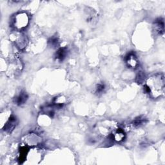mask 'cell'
Masks as SVG:
<instances>
[{
	"instance_id": "obj_1",
	"label": "cell",
	"mask_w": 165,
	"mask_h": 165,
	"mask_svg": "<svg viewBox=\"0 0 165 165\" xmlns=\"http://www.w3.org/2000/svg\"><path fill=\"white\" fill-rule=\"evenodd\" d=\"M145 89L146 93L153 99L162 97L164 93V75L156 74L148 77L145 82Z\"/></svg>"
},
{
	"instance_id": "obj_2",
	"label": "cell",
	"mask_w": 165,
	"mask_h": 165,
	"mask_svg": "<svg viewBox=\"0 0 165 165\" xmlns=\"http://www.w3.org/2000/svg\"><path fill=\"white\" fill-rule=\"evenodd\" d=\"M29 22V16L26 13L22 12L16 14L12 21L14 29L18 30H21L27 26Z\"/></svg>"
},
{
	"instance_id": "obj_3",
	"label": "cell",
	"mask_w": 165,
	"mask_h": 165,
	"mask_svg": "<svg viewBox=\"0 0 165 165\" xmlns=\"http://www.w3.org/2000/svg\"><path fill=\"white\" fill-rule=\"evenodd\" d=\"M126 62L130 68H135L138 65V61H137V57L134 54H128V56L126 57Z\"/></svg>"
},
{
	"instance_id": "obj_4",
	"label": "cell",
	"mask_w": 165,
	"mask_h": 165,
	"mask_svg": "<svg viewBox=\"0 0 165 165\" xmlns=\"http://www.w3.org/2000/svg\"><path fill=\"white\" fill-rule=\"evenodd\" d=\"M113 139L116 141H121L125 138L124 131L121 128H117L113 131L112 133Z\"/></svg>"
},
{
	"instance_id": "obj_5",
	"label": "cell",
	"mask_w": 165,
	"mask_h": 165,
	"mask_svg": "<svg viewBox=\"0 0 165 165\" xmlns=\"http://www.w3.org/2000/svg\"><path fill=\"white\" fill-rule=\"evenodd\" d=\"M155 30L156 32H158L159 34H162L164 32V23L163 21L159 20L156 21L155 23Z\"/></svg>"
},
{
	"instance_id": "obj_6",
	"label": "cell",
	"mask_w": 165,
	"mask_h": 165,
	"mask_svg": "<svg viewBox=\"0 0 165 165\" xmlns=\"http://www.w3.org/2000/svg\"><path fill=\"white\" fill-rule=\"evenodd\" d=\"M27 100V96L25 93H21L16 98V102L18 104H23Z\"/></svg>"
},
{
	"instance_id": "obj_7",
	"label": "cell",
	"mask_w": 165,
	"mask_h": 165,
	"mask_svg": "<svg viewBox=\"0 0 165 165\" xmlns=\"http://www.w3.org/2000/svg\"><path fill=\"white\" fill-rule=\"evenodd\" d=\"M66 52H67V51H66L65 48H60L56 53V59L58 60H61H61H63L65 58L66 56Z\"/></svg>"
},
{
	"instance_id": "obj_8",
	"label": "cell",
	"mask_w": 165,
	"mask_h": 165,
	"mask_svg": "<svg viewBox=\"0 0 165 165\" xmlns=\"http://www.w3.org/2000/svg\"><path fill=\"white\" fill-rule=\"evenodd\" d=\"M97 89V92H99V93L102 92L104 90V86L103 84L98 85L97 86V89Z\"/></svg>"
}]
</instances>
